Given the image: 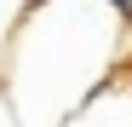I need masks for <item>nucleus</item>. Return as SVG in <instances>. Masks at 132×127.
I'll use <instances>...</instances> for the list:
<instances>
[{"label":"nucleus","instance_id":"obj_2","mask_svg":"<svg viewBox=\"0 0 132 127\" xmlns=\"http://www.w3.org/2000/svg\"><path fill=\"white\" fill-rule=\"evenodd\" d=\"M57 127H132V75H109L103 87H92Z\"/></svg>","mask_w":132,"mask_h":127},{"label":"nucleus","instance_id":"obj_1","mask_svg":"<svg viewBox=\"0 0 132 127\" xmlns=\"http://www.w3.org/2000/svg\"><path fill=\"white\" fill-rule=\"evenodd\" d=\"M121 17L103 0H35L12 46V104L23 127H57L121 64Z\"/></svg>","mask_w":132,"mask_h":127}]
</instances>
